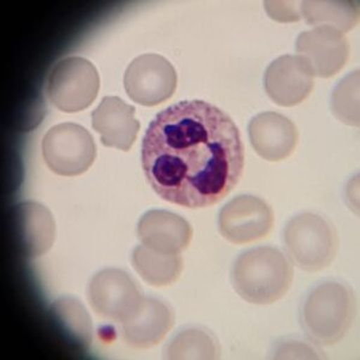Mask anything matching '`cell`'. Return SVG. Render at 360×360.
<instances>
[{
    "label": "cell",
    "instance_id": "obj_12",
    "mask_svg": "<svg viewBox=\"0 0 360 360\" xmlns=\"http://www.w3.org/2000/svg\"><path fill=\"white\" fill-rule=\"evenodd\" d=\"M139 242L150 249L168 255H179L193 239V229L178 214L153 209L139 219L137 225Z\"/></svg>",
    "mask_w": 360,
    "mask_h": 360
},
{
    "label": "cell",
    "instance_id": "obj_21",
    "mask_svg": "<svg viewBox=\"0 0 360 360\" xmlns=\"http://www.w3.org/2000/svg\"><path fill=\"white\" fill-rule=\"evenodd\" d=\"M333 115L349 127L359 125V71L347 75L333 90Z\"/></svg>",
    "mask_w": 360,
    "mask_h": 360
},
{
    "label": "cell",
    "instance_id": "obj_8",
    "mask_svg": "<svg viewBox=\"0 0 360 360\" xmlns=\"http://www.w3.org/2000/svg\"><path fill=\"white\" fill-rule=\"evenodd\" d=\"M176 72L172 64L159 54H143L132 60L124 76L127 94L142 106H158L176 91Z\"/></svg>",
    "mask_w": 360,
    "mask_h": 360
},
{
    "label": "cell",
    "instance_id": "obj_13",
    "mask_svg": "<svg viewBox=\"0 0 360 360\" xmlns=\"http://www.w3.org/2000/svg\"><path fill=\"white\" fill-rule=\"evenodd\" d=\"M250 142L266 161H281L291 155L298 143V130L292 120L275 112H264L251 119Z\"/></svg>",
    "mask_w": 360,
    "mask_h": 360
},
{
    "label": "cell",
    "instance_id": "obj_1",
    "mask_svg": "<svg viewBox=\"0 0 360 360\" xmlns=\"http://www.w3.org/2000/svg\"><path fill=\"white\" fill-rule=\"evenodd\" d=\"M141 159L148 183L162 200L200 209L217 205L236 188L245 155L232 118L212 103L191 100L156 115Z\"/></svg>",
    "mask_w": 360,
    "mask_h": 360
},
{
    "label": "cell",
    "instance_id": "obj_2",
    "mask_svg": "<svg viewBox=\"0 0 360 360\" xmlns=\"http://www.w3.org/2000/svg\"><path fill=\"white\" fill-rule=\"evenodd\" d=\"M293 266L283 251L271 246L246 250L234 262L232 283L248 303L269 305L286 295Z\"/></svg>",
    "mask_w": 360,
    "mask_h": 360
},
{
    "label": "cell",
    "instance_id": "obj_18",
    "mask_svg": "<svg viewBox=\"0 0 360 360\" xmlns=\"http://www.w3.org/2000/svg\"><path fill=\"white\" fill-rule=\"evenodd\" d=\"M300 16L307 25L314 27H330L346 33L358 23V1H302Z\"/></svg>",
    "mask_w": 360,
    "mask_h": 360
},
{
    "label": "cell",
    "instance_id": "obj_9",
    "mask_svg": "<svg viewBox=\"0 0 360 360\" xmlns=\"http://www.w3.org/2000/svg\"><path fill=\"white\" fill-rule=\"evenodd\" d=\"M274 225L273 209L259 197L242 195L221 209L219 229L222 237L234 244L262 239Z\"/></svg>",
    "mask_w": 360,
    "mask_h": 360
},
{
    "label": "cell",
    "instance_id": "obj_4",
    "mask_svg": "<svg viewBox=\"0 0 360 360\" xmlns=\"http://www.w3.org/2000/svg\"><path fill=\"white\" fill-rule=\"evenodd\" d=\"M283 244L288 259L307 271L327 268L334 261L339 246L334 226L315 213L292 217L283 229Z\"/></svg>",
    "mask_w": 360,
    "mask_h": 360
},
{
    "label": "cell",
    "instance_id": "obj_3",
    "mask_svg": "<svg viewBox=\"0 0 360 360\" xmlns=\"http://www.w3.org/2000/svg\"><path fill=\"white\" fill-rule=\"evenodd\" d=\"M356 299L352 288L341 281H324L309 292L300 309V323L317 346H332L352 327Z\"/></svg>",
    "mask_w": 360,
    "mask_h": 360
},
{
    "label": "cell",
    "instance_id": "obj_17",
    "mask_svg": "<svg viewBox=\"0 0 360 360\" xmlns=\"http://www.w3.org/2000/svg\"><path fill=\"white\" fill-rule=\"evenodd\" d=\"M132 263L144 281L155 287L171 285L183 271L179 255L162 254L143 244L134 250Z\"/></svg>",
    "mask_w": 360,
    "mask_h": 360
},
{
    "label": "cell",
    "instance_id": "obj_5",
    "mask_svg": "<svg viewBox=\"0 0 360 360\" xmlns=\"http://www.w3.org/2000/svg\"><path fill=\"white\" fill-rule=\"evenodd\" d=\"M100 89L98 70L81 57H66L51 70L46 93L58 110L76 113L94 103Z\"/></svg>",
    "mask_w": 360,
    "mask_h": 360
},
{
    "label": "cell",
    "instance_id": "obj_22",
    "mask_svg": "<svg viewBox=\"0 0 360 360\" xmlns=\"http://www.w3.org/2000/svg\"><path fill=\"white\" fill-rule=\"evenodd\" d=\"M322 351L314 342L300 339H285L275 345L273 358L276 359H319Z\"/></svg>",
    "mask_w": 360,
    "mask_h": 360
},
{
    "label": "cell",
    "instance_id": "obj_7",
    "mask_svg": "<svg viewBox=\"0 0 360 360\" xmlns=\"http://www.w3.org/2000/svg\"><path fill=\"white\" fill-rule=\"evenodd\" d=\"M42 155L52 172L59 176H78L94 164L96 146L86 129L78 124L63 123L46 134Z\"/></svg>",
    "mask_w": 360,
    "mask_h": 360
},
{
    "label": "cell",
    "instance_id": "obj_11",
    "mask_svg": "<svg viewBox=\"0 0 360 360\" xmlns=\"http://www.w3.org/2000/svg\"><path fill=\"white\" fill-rule=\"evenodd\" d=\"M297 52L311 68L315 76L329 78L344 68L349 45L344 34L330 27H315L299 34Z\"/></svg>",
    "mask_w": 360,
    "mask_h": 360
},
{
    "label": "cell",
    "instance_id": "obj_20",
    "mask_svg": "<svg viewBox=\"0 0 360 360\" xmlns=\"http://www.w3.org/2000/svg\"><path fill=\"white\" fill-rule=\"evenodd\" d=\"M167 359H217L220 346L217 338L201 327L180 330L165 349Z\"/></svg>",
    "mask_w": 360,
    "mask_h": 360
},
{
    "label": "cell",
    "instance_id": "obj_19",
    "mask_svg": "<svg viewBox=\"0 0 360 360\" xmlns=\"http://www.w3.org/2000/svg\"><path fill=\"white\" fill-rule=\"evenodd\" d=\"M51 315L65 335L82 348L93 342V322L86 307L78 299L63 297L51 307Z\"/></svg>",
    "mask_w": 360,
    "mask_h": 360
},
{
    "label": "cell",
    "instance_id": "obj_10",
    "mask_svg": "<svg viewBox=\"0 0 360 360\" xmlns=\"http://www.w3.org/2000/svg\"><path fill=\"white\" fill-rule=\"evenodd\" d=\"M315 86V74L300 56H283L271 63L264 74L266 94L278 106L303 103Z\"/></svg>",
    "mask_w": 360,
    "mask_h": 360
},
{
    "label": "cell",
    "instance_id": "obj_6",
    "mask_svg": "<svg viewBox=\"0 0 360 360\" xmlns=\"http://www.w3.org/2000/svg\"><path fill=\"white\" fill-rule=\"evenodd\" d=\"M144 298L131 275L118 268H106L91 278L88 299L96 314L115 323H127L139 311Z\"/></svg>",
    "mask_w": 360,
    "mask_h": 360
},
{
    "label": "cell",
    "instance_id": "obj_16",
    "mask_svg": "<svg viewBox=\"0 0 360 360\" xmlns=\"http://www.w3.org/2000/svg\"><path fill=\"white\" fill-rule=\"evenodd\" d=\"M174 312L164 300L146 297L139 311L122 324V336L134 348H150L161 342L174 324Z\"/></svg>",
    "mask_w": 360,
    "mask_h": 360
},
{
    "label": "cell",
    "instance_id": "obj_15",
    "mask_svg": "<svg viewBox=\"0 0 360 360\" xmlns=\"http://www.w3.org/2000/svg\"><path fill=\"white\" fill-rule=\"evenodd\" d=\"M13 227L17 240L25 257H40L46 254L56 239V221L45 205L23 202L13 209Z\"/></svg>",
    "mask_w": 360,
    "mask_h": 360
},
{
    "label": "cell",
    "instance_id": "obj_23",
    "mask_svg": "<svg viewBox=\"0 0 360 360\" xmlns=\"http://www.w3.org/2000/svg\"><path fill=\"white\" fill-rule=\"evenodd\" d=\"M293 1H266V11L270 18L278 22H297L302 18L298 8Z\"/></svg>",
    "mask_w": 360,
    "mask_h": 360
},
{
    "label": "cell",
    "instance_id": "obj_14",
    "mask_svg": "<svg viewBox=\"0 0 360 360\" xmlns=\"http://www.w3.org/2000/svg\"><path fill=\"white\" fill-rule=\"evenodd\" d=\"M135 107L118 96H106L91 115V125L106 147L127 152L139 135Z\"/></svg>",
    "mask_w": 360,
    "mask_h": 360
}]
</instances>
